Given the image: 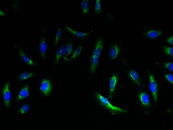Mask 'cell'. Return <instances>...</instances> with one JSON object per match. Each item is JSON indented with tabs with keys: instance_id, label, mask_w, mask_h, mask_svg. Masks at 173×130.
<instances>
[{
	"instance_id": "obj_9",
	"label": "cell",
	"mask_w": 173,
	"mask_h": 130,
	"mask_svg": "<svg viewBox=\"0 0 173 130\" xmlns=\"http://www.w3.org/2000/svg\"><path fill=\"white\" fill-rule=\"evenodd\" d=\"M38 77L36 73L30 71L23 72L17 75L18 81L22 82Z\"/></svg>"
},
{
	"instance_id": "obj_10",
	"label": "cell",
	"mask_w": 173,
	"mask_h": 130,
	"mask_svg": "<svg viewBox=\"0 0 173 130\" xmlns=\"http://www.w3.org/2000/svg\"><path fill=\"white\" fill-rule=\"evenodd\" d=\"M138 96L142 106L147 108L150 107V100L149 96L147 93L144 92H140Z\"/></svg>"
},
{
	"instance_id": "obj_4",
	"label": "cell",
	"mask_w": 173,
	"mask_h": 130,
	"mask_svg": "<svg viewBox=\"0 0 173 130\" xmlns=\"http://www.w3.org/2000/svg\"><path fill=\"white\" fill-rule=\"evenodd\" d=\"M11 81L7 80L2 85V102L5 107L9 109L12 98V94L10 88Z\"/></svg>"
},
{
	"instance_id": "obj_22",
	"label": "cell",
	"mask_w": 173,
	"mask_h": 130,
	"mask_svg": "<svg viewBox=\"0 0 173 130\" xmlns=\"http://www.w3.org/2000/svg\"><path fill=\"white\" fill-rule=\"evenodd\" d=\"M102 11V5L101 1L97 0L95 2V12L96 13L99 14Z\"/></svg>"
},
{
	"instance_id": "obj_14",
	"label": "cell",
	"mask_w": 173,
	"mask_h": 130,
	"mask_svg": "<svg viewBox=\"0 0 173 130\" xmlns=\"http://www.w3.org/2000/svg\"><path fill=\"white\" fill-rule=\"evenodd\" d=\"M31 108V106L30 104L28 103L23 104L18 109L17 114L20 115H25L30 111Z\"/></svg>"
},
{
	"instance_id": "obj_11",
	"label": "cell",
	"mask_w": 173,
	"mask_h": 130,
	"mask_svg": "<svg viewBox=\"0 0 173 130\" xmlns=\"http://www.w3.org/2000/svg\"><path fill=\"white\" fill-rule=\"evenodd\" d=\"M118 81V77L117 75H113L110 81L109 97H113Z\"/></svg>"
},
{
	"instance_id": "obj_27",
	"label": "cell",
	"mask_w": 173,
	"mask_h": 130,
	"mask_svg": "<svg viewBox=\"0 0 173 130\" xmlns=\"http://www.w3.org/2000/svg\"><path fill=\"white\" fill-rule=\"evenodd\" d=\"M1 15L2 16H6L5 13L3 12L2 9H1Z\"/></svg>"
},
{
	"instance_id": "obj_3",
	"label": "cell",
	"mask_w": 173,
	"mask_h": 130,
	"mask_svg": "<svg viewBox=\"0 0 173 130\" xmlns=\"http://www.w3.org/2000/svg\"><path fill=\"white\" fill-rule=\"evenodd\" d=\"M46 32V27L44 26L42 28L41 34L39 36L38 47V53L41 58L45 61L46 60L48 51V45L45 36Z\"/></svg>"
},
{
	"instance_id": "obj_12",
	"label": "cell",
	"mask_w": 173,
	"mask_h": 130,
	"mask_svg": "<svg viewBox=\"0 0 173 130\" xmlns=\"http://www.w3.org/2000/svg\"><path fill=\"white\" fill-rule=\"evenodd\" d=\"M66 30L71 34L77 38H85L89 35V33H84L79 31H74L71 29L67 25H65Z\"/></svg>"
},
{
	"instance_id": "obj_8",
	"label": "cell",
	"mask_w": 173,
	"mask_h": 130,
	"mask_svg": "<svg viewBox=\"0 0 173 130\" xmlns=\"http://www.w3.org/2000/svg\"><path fill=\"white\" fill-rule=\"evenodd\" d=\"M29 86L27 84L20 88L18 91L16 98V101L17 103L20 102L27 98L30 96Z\"/></svg>"
},
{
	"instance_id": "obj_21",
	"label": "cell",
	"mask_w": 173,
	"mask_h": 130,
	"mask_svg": "<svg viewBox=\"0 0 173 130\" xmlns=\"http://www.w3.org/2000/svg\"><path fill=\"white\" fill-rule=\"evenodd\" d=\"M82 49V45H80L74 51L73 55L71 56V58L68 59V61H70L74 60L78 58L80 55Z\"/></svg>"
},
{
	"instance_id": "obj_19",
	"label": "cell",
	"mask_w": 173,
	"mask_h": 130,
	"mask_svg": "<svg viewBox=\"0 0 173 130\" xmlns=\"http://www.w3.org/2000/svg\"><path fill=\"white\" fill-rule=\"evenodd\" d=\"M73 50V44L72 42H69L67 44L64 48V55L66 59L72 53Z\"/></svg>"
},
{
	"instance_id": "obj_13",
	"label": "cell",
	"mask_w": 173,
	"mask_h": 130,
	"mask_svg": "<svg viewBox=\"0 0 173 130\" xmlns=\"http://www.w3.org/2000/svg\"><path fill=\"white\" fill-rule=\"evenodd\" d=\"M120 52V48L117 44L113 45L110 48L109 52V58L114 60L117 58Z\"/></svg>"
},
{
	"instance_id": "obj_26",
	"label": "cell",
	"mask_w": 173,
	"mask_h": 130,
	"mask_svg": "<svg viewBox=\"0 0 173 130\" xmlns=\"http://www.w3.org/2000/svg\"><path fill=\"white\" fill-rule=\"evenodd\" d=\"M173 36H170L167 39L168 42L169 44L173 45Z\"/></svg>"
},
{
	"instance_id": "obj_6",
	"label": "cell",
	"mask_w": 173,
	"mask_h": 130,
	"mask_svg": "<svg viewBox=\"0 0 173 130\" xmlns=\"http://www.w3.org/2000/svg\"><path fill=\"white\" fill-rule=\"evenodd\" d=\"M14 49L23 63L27 66L33 67H35L36 69L38 68V64L33 60L32 59H31L29 56H28L27 54L24 51L22 50L19 45H15Z\"/></svg>"
},
{
	"instance_id": "obj_25",
	"label": "cell",
	"mask_w": 173,
	"mask_h": 130,
	"mask_svg": "<svg viewBox=\"0 0 173 130\" xmlns=\"http://www.w3.org/2000/svg\"><path fill=\"white\" fill-rule=\"evenodd\" d=\"M173 62H168L166 63L164 65L165 68L172 72L173 71Z\"/></svg>"
},
{
	"instance_id": "obj_20",
	"label": "cell",
	"mask_w": 173,
	"mask_h": 130,
	"mask_svg": "<svg viewBox=\"0 0 173 130\" xmlns=\"http://www.w3.org/2000/svg\"><path fill=\"white\" fill-rule=\"evenodd\" d=\"M81 6L82 13L85 15L88 13L89 9V2L88 1H82L81 2Z\"/></svg>"
},
{
	"instance_id": "obj_17",
	"label": "cell",
	"mask_w": 173,
	"mask_h": 130,
	"mask_svg": "<svg viewBox=\"0 0 173 130\" xmlns=\"http://www.w3.org/2000/svg\"><path fill=\"white\" fill-rule=\"evenodd\" d=\"M129 76L133 81L138 85L140 84V77L135 70H131L129 72Z\"/></svg>"
},
{
	"instance_id": "obj_1",
	"label": "cell",
	"mask_w": 173,
	"mask_h": 130,
	"mask_svg": "<svg viewBox=\"0 0 173 130\" xmlns=\"http://www.w3.org/2000/svg\"><path fill=\"white\" fill-rule=\"evenodd\" d=\"M95 95L101 105L114 115L127 112V110L125 109L112 105L107 98L100 94L99 92H96Z\"/></svg>"
},
{
	"instance_id": "obj_18",
	"label": "cell",
	"mask_w": 173,
	"mask_h": 130,
	"mask_svg": "<svg viewBox=\"0 0 173 130\" xmlns=\"http://www.w3.org/2000/svg\"><path fill=\"white\" fill-rule=\"evenodd\" d=\"M63 32L62 30V27H59L57 30L55 41L54 42L53 48H55L58 45L59 41L61 39L62 36H63Z\"/></svg>"
},
{
	"instance_id": "obj_15",
	"label": "cell",
	"mask_w": 173,
	"mask_h": 130,
	"mask_svg": "<svg viewBox=\"0 0 173 130\" xmlns=\"http://www.w3.org/2000/svg\"><path fill=\"white\" fill-rule=\"evenodd\" d=\"M162 32L160 30H151L146 32L147 37L150 39H154L159 37L162 34Z\"/></svg>"
},
{
	"instance_id": "obj_2",
	"label": "cell",
	"mask_w": 173,
	"mask_h": 130,
	"mask_svg": "<svg viewBox=\"0 0 173 130\" xmlns=\"http://www.w3.org/2000/svg\"><path fill=\"white\" fill-rule=\"evenodd\" d=\"M103 48V41L101 38L98 40L96 45L92 57L90 71L94 73L99 63V56L101 54Z\"/></svg>"
},
{
	"instance_id": "obj_7",
	"label": "cell",
	"mask_w": 173,
	"mask_h": 130,
	"mask_svg": "<svg viewBox=\"0 0 173 130\" xmlns=\"http://www.w3.org/2000/svg\"><path fill=\"white\" fill-rule=\"evenodd\" d=\"M149 87L151 91L155 103H157L158 101V86L153 75L149 74Z\"/></svg>"
},
{
	"instance_id": "obj_16",
	"label": "cell",
	"mask_w": 173,
	"mask_h": 130,
	"mask_svg": "<svg viewBox=\"0 0 173 130\" xmlns=\"http://www.w3.org/2000/svg\"><path fill=\"white\" fill-rule=\"evenodd\" d=\"M64 45H62L60 48H59L57 51L55 56V63H54V66H55L60 61V60L63 56L64 53Z\"/></svg>"
},
{
	"instance_id": "obj_5",
	"label": "cell",
	"mask_w": 173,
	"mask_h": 130,
	"mask_svg": "<svg viewBox=\"0 0 173 130\" xmlns=\"http://www.w3.org/2000/svg\"><path fill=\"white\" fill-rule=\"evenodd\" d=\"M53 89L52 82L49 78L45 77L42 79L40 86V92L42 97H49Z\"/></svg>"
},
{
	"instance_id": "obj_24",
	"label": "cell",
	"mask_w": 173,
	"mask_h": 130,
	"mask_svg": "<svg viewBox=\"0 0 173 130\" xmlns=\"http://www.w3.org/2000/svg\"><path fill=\"white\" fill-rule=\"evenodd\" d=\"M165 78L169 82L172 84H173V76L171 74H166L165 75Z\"/></svg>"
},
{
	"instance_id": "obj_23",
	"label": "cell",
	"mask_w": 173,
	"mask_h": 130,
	"mask_svg": "<svg viewBox=\"0 0 173 130\" xmlns=\"http://www.w3.org/2000/svg\"><path fill=\"white\" fill-rule=\"evenodd\" d=\"M173 50L172 47H169L165 46L164 48V50L165 54L168 55L173 56Z\"/></svg>"
}]
</instances>
